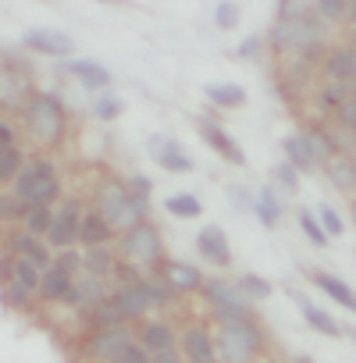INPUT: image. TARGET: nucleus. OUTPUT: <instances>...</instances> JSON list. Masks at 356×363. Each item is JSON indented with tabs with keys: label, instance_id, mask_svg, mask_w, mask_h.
<instances>
[{
	"label": "nucleus",
	"instance_id": "obj_4",
	"mask_svg": "<svg viewBox=\"0 0 356 363\" xmlns=\"http://www.w3.org/2000/svg\"><path fill=\"white\" fill-rule=\"evenodd\" d=\"M271 40H274V47L313 54L317 47H324V26L317 18H306V11H299L296 4H285L282 8V22H278Z\"/></svg>",
	"mask_w": 356,
	"mask_h": 363
},
{
	"label": "nucleus",
	"instance_id": "obj_34",
	"mask_svg": "<svg viewBox=\"0 0 356 363\" xmlns=\"http://www.w3.org/2000/svg\"><path fill=\"white\" fill-rule=\"evenodd\" d=\"M328 178L335 182L342 193H352V186H356L352 160H349V157H331V160H328Z\"/></svg>",
	"mask_w": 356,
	"mask_h": 363
},
{
	"label": "nucleus",
	"instance_id": "obj_3",
	"mask_svg": "<svg viewBox=\"0 0 356 363\" xmlns=\"http://www.w3.org/2000/svg\"><path fill=\"white\" fill-rule=\"evenodd\" d=\"M22 118H26V132L40 146H57L68 132V114L57 93H33L22 107Z\"/></svg>",
	"mask_w": 356,
	"mask_h": 363
},
{
	"label": "nucleus",
	"instance_id": "obj_31",
	"mask_svg": "<svg viewBox=\"0 0 356 363\" xmlns=\"http://www.w3.org/2000/svg\"><path fill=\"white\" fill-rule=\"evenodd\" d=\"M164 211L174 214V218H200L204 214V203L193 193H174V196L164 200Z\"/></svg>",
	"mask_w": 356,
	"mask_h": 363
},
{
	"label": "nucleus",
	"instance_id": "obj_32",
	"mask_svg": "<svg viewBox=\"0 0 356 363\" xmlns=\"http://www.w3.org/2000/svg\"><path fill=\"white\" fill-rule=\"evenodd\" d=\"M303 139L310 143V150H313V157H317V160H331V157L338 153L335 135H331V132H324V128H306V132H303Z\"/></svg>",
	"mask_w": 356,
	"mask_h": 363
},
{
	"label": "nucleus",
	"instance_id": "obj_50",
	"mask_svg": "<svg viewBox=\"0 0 356 363\" xmlns=\"http://www.w3.org/2000/svg\"><path fill=\"white\" fill-rule=\"evenodd\" d=\"M150 363H182V352H178V345H174V349L153 352V356H150Z\"/></svg>",
	"mask_w": 356,
	"mask_h": 363
},
{
	"label": "nucleus",
	"instance_id": "obj_7",
	"mask_svg": "<svg viewBox=\"0 0 356 363\" xmlns=\"http://www.w3.org/2000/svg\"><path fill=\"white\" fill-rule=\"evenodd\" d=\"M204 292H207V299L214 303V310H218L221 320L253 317V313H250V299L239 292V285H232V281H204Z\"/></svg>",
	"mask_w": 356,
	"mask_h": 363
},
{
	"label": "nucleus",
	"instance_id": "obj_20",
	"mask_svg": "<svg viewBox=\"0 0 356 363\" xmlns=\"http://www.w3.org/2000/svg\"><path fill=\"white\" fill-rule=\"evenodd\" d=\"M324 72H328V82H345V86H352V75H356V54H352V47H335V50H328Z\"/></svg>",
	"mask_w": 356,
	"mask_h": 363
},
{
	"label": "nucleus",
	"instance_id": "obj_49",
	"mask_svg": "<svg viewBox=\"0 0 356 363\" xmlns=\"http://www.w3.org/2000/svg\"><path fill=\"white\" fill-rule=\"evenodd\" d=\"M335 118H338V125H342V128H352V125H356V104H352V100H345V104L338 107V114H335Z\"/></svg>",
	"mask_w": 356,
	"mask_h": 363
},
{
	"label": "nucleus",
	"instance_id": "obj_11",
	"mask_svg": "<svg viewBox=\"0 0 356 363\" xmlns=\"http://www.w3.org/2000/svg\"><path fill=\"white\" fill-rule=\"evenodd\" d=\"M22 47L43 57H68L75 50V40L68 33H54V29H33L22 36Z\"/></svg>",
	"mask_w": 356,
	"mask_h": 363
},
{
	"label": "nucleus",
	"instance_id": "obj_51",
	"mask_svg": "<svg viewBox=\"0 0 356 363\" xmlns=\"http://www.w3.org/2000/svg\"><path fill=\"white\" fill-rule=\"evenodd\" d=\"M11 264H15L11 253H8V257H0V281H4V285L11 281Z\"/></svg>",
	"mask_w": 356,
	"mask_h": 363
},
{
	"label": "nucleus",
	"instance_id": "obj_36",
	"mask_svg": "<svg viewBox=\"0 0 356 363\" xmlns=\"http://www.w3.org/2000/svg\"><path fill=\"white\" fill-rule=\"evenodd\" d=\"M303 317H306V324H310L313 331H321V335H328V338H338V335H342L338 320H335V317H328L324 310H317L313 303H303Z\"/></svg>",
	"mask_w": 356,
	"mask_h": 363
},
{
	"label": "nucleus",
	"instance_id": "obj_26",
	"mask_svg": "<svg viewBox=\"0 0 356 363\" xmlns=\"http://www.w3.org/2000/svg\"><path fill=\"white\" fill-rule=\"evenodd\" d=\"M207 100L221 111H232V107L246 104V89H239L235 82H214V86H207Z\"/></svg>",
	"mask_w": 356,
	"mask_h": 363
},
{
	"label": "nucleus",
	"instance_id": "obj_28",
	"mask_svg": "<svg viewBox=\"0 0 356 363\" xmlns=\"http://www.w3.org/2000/svg\"><path fill=\"white\" fill-rule=\"evenodd\" d=\"M313 285H317V289H324V296H331V299H335L338 306L352 310V303H356V299H352V292H349V285H345L342 278H335V274H324V271H317V274H313Z\"/></svg>",
	"mask_w": 356,
	"mask_h": 363
},
{
	"label": "nucleus",
	"instance_id": "obj_23",
	"mask_svg": "<svg viewBox=\"0 0 356 363\" xmlns=\"http://www.w3.org/2000/svg\"><path fill=\"white\" fill-rule=\"evenodd\" d=\"M72 281H75V278H72L68 271H61L57 264H50V267L43 271V278H40V292H36V296H40L43 303H61V299L68 296Z\"/></svg>",
	"mask_w": 356,
	"mask_h": 363
},
{
	"label": "nucleus",
	"instance_id": "obj_15",
	"mask_svg": "<svg viewBox=\"0 0 356 363\" xmlns=\"http://www.w3.org/2000/svg\"><path fill=\"white\" fill-rule=\"evenodd\" d=\"M104 285H107V281H100V278H93V274H79L61 303H68V306H75V310H93L100 299H107V289H104Z\"/></svg>",
	"mask_w": 356,
	"mask_h": 363
},
{
	"label": "nucleus",
	"instance_id": "obj_39",
	"mask_svg": "<svg viewBox=\"0 0 356 363\" xmlns=\"http://www.w3.org/2000/svg\"><path fill=\"white\" fill-rule=\"evenodd\" d=\"M93 111H96V118H104V121H114V118H121V114H125V100H121V96H114L111 89H104V93L96 96Z\"/></svg>",
	"mask_w": 356,
	"mask_h": 363
},
{
	"label": "nucleus",
	"instance_id": "obj_19",
	"mask_svg": "<svg viewBox=\"0 0 356 363\" xmlns=\"http://www.w3.org/2000/svg\"><path fill=\"white\" fill-rule=\"evenodd\" d=\"M150 153H153V160H157L164 171H189V167H193V160L182 153V146H178L174 139L153 135V139H150Z\"/></svg>",
	"mask_w": 356,
	"mask_h": 363
},
{
	"label": "nucleus",
	"instance_id": "obj_37",
	"mask_svg": "<svg viewBox=\"0 0 356 363\" xmlns=\"http://www.w3.org/2000/svg\"><path fill=\"white\" fill-rule=\"evenodd\" d=\"M22 167H26V153H22V146L0 153V186H15V178H18Z\"/></svg>",
	"mask_w": 356,
	"mask_h": 363
},
{
	"label": "nucleus",
	"instance_id": "obj_43",
	"mask_svg": "<svg viewBox=\"0 0 356 363\" xmlns=\"http://www.w3.org/2000/svg\"><path fill=\"white\" fill-rule=\"evenodd\" d=\"M317 225H321V232H324L328 239H331V235L338 239V235L345 232V225H342V218H338V214H335L331 207H321V214H317Z\"/></svg>",
	"mask_w": 356,
	"mask_h": 363
},
{
	"label": "nucleus",
	"instance_id": "obj_44",
	"mask_svg": "<svg viewBox=\"0 0 356 363\" xmlns=\"http://www.w3.org/2000/svg\"><path fill=\"white\" fill-rule=\"evenodd\" d=\"M299 228L306 232V239H310L313 246H328V235L321 232V225H317V218H313L310 211H303V214H299Z\"/></svg>",
	"mask_w": 356,
	"mask_h": 363
},
{
	"label": "nucleus",
	"instance_id": "obj_18",
	"mask_svg": "<svg viewBox=\"0 0 356 363\" xmlns=\"http://www.w3.org/2000/svg\"><path fill=\"white\" fill-rule=\"evenodd\" d=\"M29 96H33V86L18 68H0V104L15 111V107H26Z\"/></svg>",
	"mask_w": 356,
	"mask_h": 363
},
{
	"label": "nucleus",
	"instance_id": "obj_27",
	"mask_svg": "<svg viewBox=\"0 0 356 363\" xmlns=\"http://www.w3.org/2000/svg\"><path fill=\"white\" fill-rule=\"evenodd\" d=\"M114 271H118V264H114L111 250H104V246H96L82 257V274H93V278L107 281V274H114Z\"/></svg>",
	"mask_w": 356,
	"mask_h": 363
},
{
	"label": "nucleus",
	"instance_id": "obj_38",
	"mask_svg": "<svg viewBox=\"0 0 356 363\" xmlns=\"http://www.w3.org/2000/svg\"><path fill=\"white\" fill-rule=\"evenodd\" d=\"M26 211H29V207H26L15 193H0V225H22Z\"/></svg>",
	"mask_w": 356,
	"mask_h": 363
},
{
	"label": "nucleus",
	"instance_id": "obj_12",
	"mask_svg": "<svg viewBox=\"0 0 356 363\" xmlns=\"http://www.w3.org/2000/svg\"><path fill=\"white\" fill-rule=\"evenodd\" d=\"M111 303L118 306V313L128 320V317H143L150 306H153V299H150V281H125L114 296H111Z\"/></svg>",
	"mask_w": 356,
	"mask_h": 363
},
{
	"label": "nucleus",
	"instance_id": "obj_9",
	"mask_svg": "<svg viewBox=\"0 0 356 363\" xmlns=\"http://www.w3.org/2000/svg\"><path fill=\"white\" fill-rule=\"evenodd\" d=\"M135 342V335L121 324V328H107V331H96L93 338H89V345H86V352L93 356V359H100V363H118V356L128 349Z\"/></svg>",
	"mask_w": 356,
	"mask_h": 363
},
{
	"label": "nucleus",
	"instance_id": "obj_33",
	"mask_svg": "<svg viewBox=\"0 0 356 363\" xmlns=\"http://www.w3.org/2000/svg\"><path fill=\"white\" fill-rule=\"evenodd\" d=\"M253 211L260 214V221H264V225H274V221L282 218V211H285V203H282V193H274V189L267 186V189L257 196Z\"/></svg>",
	"mask_w": 356,
	"mask_h": 363
},
{
	"label": "nucleus",
	"instance_id": "obj_47",
	"mask_svg": "<svg viewBox=\"0 0 356 363\" xmlns=\"http://www.w3.org/2000/svg\"><path fill=\"white\" fill-rule=\"evenodd\" d=\"M214 18H218L221 29H235V26H239V4H221Z\"/></svg>",
	"mask_w": 356,
	"mask_h": 363
},
{
	"label": "nucleus",
	"instance_id": "obj_29",
	"mask_svg": "<svg viewBox=\"0 0 356 363\" xmlns=\"http://www.w3.org/2000/svg\"><path fill=\"white\" fill-rule=\"evenodd\" d=\"M50 221H54V207H29L26 218H22V232H29V235H36V239L47 242Z\"/></svg>",
	"mask_w": 356,
	"mask_h": 363
},
{
	"label": "nucleus",
	"instance_id": "obj_22",
	"mask_svg": "<svg viewBox=\"0 0 356 363\" xmlns=\"http://www.w3.org/2000/svg\"><path fill=\"white\" fill-rule=\"evenodd\" d=\"M139 345L153 356V352H164V349H174L178 338H174V328L167 320H146L143 331H139Z\"/></svg>",
	"mask_w": 356,
	"mask_h": 363
},
{
	"label": "nucleus",
	"instance_id": "obj_46",
	"mask_svg": "<svg viewBox=\"0 0 356 363\" xmlns=\"http://www.w3.org/2000/svg\"><path fill=\"white\" fill-rule=\"evenodd\" d=\"M274 174H278V182H282V189H285V193H296V189H299V171H296V167L278 164Z\"/></svg>",
	"mask_w": 356,
	"mask_h": 363
},
{
	"label": "nucleus",
	"instance_id": "obj_16",
	"mask_svg": "<svg viewBox=\"0 0 356 363\" xmlns=\"http://www.w3.org/2000/svg\"><path fill=\"white\" fill-rule=\"evenodd\" d=\"M196 250H200V257H204L207 264H214V267H228V264H232V246H228L225 232L214 228V225H207V228L196 235Z\"/></svg>",
	"mask_w": 356,
	"mask_h": 363
},
{
	"label": "nucleus",
	"instance_id": "obj_8",
	"mask_svg": "<svg viewBox=\"0 0 356 363\" xmlns=\"http://www.w3.org/2000/svg\"><path fill=\"white\" fill-rule=\"evenodd\" d=\"M79 221H82L79 200H65L54 211V221H50V232H47V246L50 250H72L79 242Z\"/></svg>",
	"mask_w": 356,
	"mask_h": 363
},
{
	"label": "nucleus",
	"instance_id": "obj_42",
	"mask_svg": "<svg viewBox=\"0 0 356 363\" xmlns=\"http://www.w3.org/2000/svg\"><path fill=\"white\" fill-rule=\"evenodd\" d=\"M352 11V0H317V15L328 22H342Z\"/></svg>",
	"mask_w": 356,
	"mask_h": 363
},
{
	"label": "nucleus",
	"instance_id": "obj_41",
	"mask_svg": "<svg viewBox=\"0 0 356 363\" xmlns=\"http://www.w3.org/2000/svg\"><path fill=\"white\" fill-rule=\"evenodd\" d=\"M271 289H274V285H271L267 278H260V274H250V271H246V274L239 278V292H243L246 299H267Z\"/></svg>",
	"mask_w": 356,
	"mask_h": 363
},
{
	"label": "nucleus",
	"instance_id": "obj_6",
	"mask_svg": "<svg viewBox=\"0 0 356 363\" xmlns=\"http://www.w3.org/2000/svg\"><path fill=\"white\" fill-rule=\"evenodd\" d=\"M121 253L125 260L132 264H160L164 257V242H160V232L146 221V225H135L128 232H121Z\"/></svg>",
	"mask_w": 356,
	"mask_h": 363
},
{
	"label": "nucleus",
	"instance_id": "obj_35",
	"mask_svg": "<svg viewBox=\"0 0 356 363\" xmlns=\"http://www.w3.org/2000/svg\"><path fill=\"white\" fill-rule=\"evenodd\" d=\"M89 320L96 324V331H107V328H121V324H125V317L118 313V306L111 303V296L100 299V303L89 310Z\"/></svg>",
	"mask_w": 356,
	"mask_h": 363
},
{
	"label": "nucleus",
	"instance_id": "obj_45",
	"mask_svg": "<svg viewBox=\"0 0 356 363\" xmlns=\"http://www.w3.org/2000/svg\"><path fill=\"white\" fill-rule=\"evenodd\" d=\"M54 264H57V267H61V271H68V274H72V278H75V274H79V271H82V257H79V253H75V250H61V253H57V257H54Z\"/></svg>",
	"mask_w": 356,
	"mask_h": 363
},
{
	"label": "nucleus",
	"instance_id": "obj_5",
	"mask_svg": "<svg viewBox=\"0 0 356 363\" xmlns=\"http://www.w3.org/2000/svg\"><path fill=\"white\" fill-rule=\"evenodd\" d=\"M264 345V331L253 324V317L243 320H221L218 338H214V352H221L225 363H250Z\"/></svg>",
	"mask_w": 356,
	"mask_h": 363
},
{
	"label": "nucleus",
	"instance_id": "obj_2",
	"mask_svg": "<svg viewBox=\"0 0 356 363\" xmlns=\"http://www.w3.org/2000/svg\"><path fill=\"white\" fill-rule=\"evenodd\" d=\"M11 193L26 203V207H54L61 200V174L57 164L50 157H33L26 160V167L18 171Z\"/></svg>",
	"mask_w": 356,
	"mask_h": 363
},
{
	"label": "nucleus",
	"instance_id": "obj_1",
	"mask_svg": "<svg viewBox=\"0 0 356 363\" xmlns=\"http://www.w3.org/2000/svg\"><path fill=\"white\" fill-rule=\"evenodd\" d=\"M96 211L104 214V221L111 225V232H128L135 225H146L150 203H146V196H135L125 182L104 178L100 182V193H96Z\"/></svg>",
	"mask_w": 356,
	"mask_h": 363
},
{
	"label": "nucleus",
	"instance_id": "obj_30",
	"mask_svg": "<svg viewBox=\"0 0 356 363\" xmlns=\"http://www.w3.org/2000/svg\"><path fill=\"white\" fill-rule=\"evenodd\" d=\"M40 278H43V271H36L33 264H26V260H15V264H11V281H15L29 299H36V292H40Z\"/></svg>",
	"mask_w": 356,
	"mask_h": 363
},
{
	"label": "nucleus",
	"instance_id": "obj_25",
	"mask_svg": "<svg viewBox=\"0 0 356 363\" xmlns=\"http://www.w3.org/2000/svg\"><path fill=\"white\" fill-rule=\"evenodd\" d=\"M68 72L79 79V82H86L89 89H107L111 86V72L104 68V65H96V61H68Z\"/></svg>",
	"mask_w": 356,
	"mask_h": 363
},
{
	"label": "nucleus",
	"instance_id": "obj_14",
	"mask_svg": "<svg viewBox=\"0 0 356 363\" xmlns=\"http://www.w3.org/2000/svg\"><path fill=\"white\" fill-rule=\"evenodd\" d=\"M160 278L171 292H193V289H204V274L186 264V260H160Z\"/></svg>",
	"mask_w": 356,
	"mask_h": 363
},
{
	"label": "nucleus",
	"instance_id": "obj_13",
	"mask_svg": "<svg viewBox=\"0 0 356 363\" xmlns=\"http://www.w3.org/2000/svg\"><path fill=\"white\" fill-rule=\"evenodd\" d=\"M182 356L189 359V363H218V352H214V338H211V331L204 328V324H193V328H186L182 331Z\"/></svg>",
	"mask_w": 356,
	"mask_h": 363
},
{
	"label": "nucleus",
	"instance_id": "obj_52",
	"mask_svg": "<svg viewBox=\"0 0 356 363\" xmlns=\"http://www.w3.org/2000/svg\"><path fill=\"white\" fill-rule=\"evenodd\" d=\"M296 363H313V359H306V356H296Z\"/></svg>",
	"mask_w": 356,
	"mask_h": 363
},
{
	"label": "nucleus",
	"instance_id": "obj_10",
	"mask_svg": "<svg viewBox=\"0 0 356 363\" xmlns=\"http://www.w3.org/2000/svg\"><path fill=\"white\" fill-rule=\"evenodd\" d=\"M8 250H11L15 260H26V264H33L36 271H47V267L54 264L50 246H47L43 239L29 235V232H11V235H8Z\"/></svg>",
	"mask_w": 356,
	"mask_h": 363
},
{
	"label": "nucleus",
	"instance_id": "obj_24",
	"mask_svg": "<svg viewBox=\"0 0 356 363\" xmlns=\"http://www.w3.org/2000/svg\"><path fill=\"white\" fill-rule=\"evenodd\" d=\"M282 150H285V164H289V167H296V171H313V167L321 164V160L313 157L310 143L303 139V132H299V135H285Z\"/></svg>",
	"mask_w": 356,
	"mask_h": 363
},
{
	"label": "nucleus",
	"instance_id": "obj_21",
	"mask_svg": "<svg viewBox=\"0 0 356 363\" xmlns=\"http://www.w3.org/2000/svg\"><path fill=\"white\" fill-rule=\"evenodd\" d=\"M111 235H114V232H111V225L104 221L100 211H82V221H79V242H82V246H89V250L107 246Z\"/></svg>",
	"mask_w": 356,
	"mask_h": 363
},
{
	"label": "nucleus",
	"instance_id": "obj_17",
	"mask_svg": "<svg viewBox=\"0 0 356 363\" xmlns=\"http://www.w3.org/2000/svg\"><path fill=\"white\" fill-rule=\"evenodd\" d=\"M200 132H204V139L211 143V150H214V153H221L228 164H235V167H243V164H246V153L239 150V143H235V139L218 125V121H207V118H204V121H200Z\"/></svg>",
	"mask_w": 356,
	"mask_h": 363
},
{
	"label": "nucleus",
	"instance_id": "obj_48",
	"mask_svg": "<svg viewBox=\"0 0 356 363\" xmlns=\"http://www.w3.org/2000/svg\"><path fill=\"white\" fill-rule=\"evenodd\" d=\"M18 146V132H15V125L8 121V118H0V153L4 150H15Z\"/></svg>",
	"mask_w": 356,
	"mask_h": 363
},
{
	"label": "nucleus",
	"instance_id": "obj_40",
	"mask_svg": "<svg viewBox=\"0 0 356 363\" xmlns=\"http://www.w3.org/2000/svg\"><path fill=\"white\" fill-rule=\"evenodd\" d=\"M345 100H352V86H345V82H328V86L321 89V104H324L328 111H335V114H338V107H342Z\"/></svg>",
	"mask_w": 356,
	"mask_h": 363
}]
</instances>
